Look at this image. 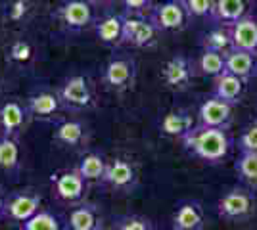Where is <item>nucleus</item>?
I'll return each mask as SVG.
<instances>
[{"label": "nucleus", "mask_w": 257, "mask_h": 230, "mask_svg": "<svg viewBox=\"0 0 257 230\" xmlns=\"http://www.w3.org/2000/svg\"><path fill=\"white\" fill-rule=\"evenodd\" d=\"M182 144L194 157L209 165L223 163L234 148V140L228 134V131L202 127V125H196L192 131L182 138Z\"/></svg>", "instance_id": "obj_1"}, {"label": "nucleus", "mask_w": 257, "mask_h": 230, "mask_svg": "<svg viewBox=\"0 0 257 230\" xmlns=\"http://www.w3.org/2000/svg\"><path fill=\"white\" fill-rule=\"evenodd\" d=\"M255 207L257 201L255 196L251 194L249 188H242L236 186L232 190H228L225 196L219 199V205H217V211H219V217L225 220H246L249 217L255 215Z\"/></svg>", "instance_id": "obj_2"}, {"label": "nucleus", "mask_w": 257, "mask_h": 230, "mask_svg": "<svg viewBox=\"0 0 257 230\" xmlns=\"http://www.w3.org/2000/svg\"><path fill=\"white\" fill-rule=\"evenodd\" d=\"M148 18L160 33H173L186 27L190 14L186 10L184 0H165L152 8Z\"/></svg>", "instance_id": "obj_3"}, {"label": "nucleus", "mask_w": 257, "mask_h": 230, "mask_svg": "<svg viewBox=\"0 0 257 230\" xmlns=\"http://www.w3.org/2000/svg\"><path fill=\"white\" fill-rule=\"evenodd\" d=\"M137 79V62L127 54H113L102 71V81L109 90L123 92L135 85Z\"/></svg>", "instance_id": "obj_4"}, {"label": "nucleus", "mask_w": 257, "mask_h": 230, "mask_svg": "<svg viewBox=\"0 0 257 230\" xmlns=\"http://www.w3.org/2000/svg\"><path fill=\"white\" fill-rule=\"evenodd\" d=\"M123 44H131L135 48H150L156 43L160 31L154 27L150 18L123 14Z\"/></svg>", "instance_id": "obj_5"}, {"label": "nucleus", "mask_w": 257, "mask_h": 230, "mask_svg": "<svg viewBox=\"0 0 257 230\" xmlns=\"http://www.w3.org/2000/svg\"><path fill=\"white\" fill-rule=\"evenodd\" d=\"M161 75H163L165 85L171 90H186L198 73H196L192 58L184 54H175L165 62V66L161 69Z\"/></svg>", "instance_id": "obj_6"}, {"label": "nucleus", "mask_w": 257, "mask_h": 230, "mask_svg": "<svg viewBox=\"0 0 257 230\" xmlns=\"http://www.w3.org/2000/svg\"><path fill=\"white\" fill-rule=\"evenodd\" d=\"M56 14H58V20L71 31H79L94 20L92 4L88 0H62L58 4Z\"/></svg>", "instance_id": "obj_7"}, {"label": "nucleus", "mask_w": 257, "mask_h": 230, "mask_svg": "<svg viewBox=\"0 0 257 230\" xmlns=\"http://www.w3.org/2000/svg\"><path fill=\"white\" fill-rule=\"evenodd\" d=\"M232 108L223 100L209 96L198 110V125L202 127H211V129H225L232 125Z\"/></svg>", "instance_id": "obj_8"}, {"label": "nucleus", "mask_w": 257, "mask_h": 230, "mask_svg": "<svg viewBox=\"0 0 257 230\" xmlns=\"http://www.w3.org/2000/svg\"><path fill=\"white\" fill-rule=\"evenodd\" d=\"M102 182L119 192H131V190H135L137 182H139L137 169L127 159L115 157V159L107 161L106 175L102 178Z\"/></svg>", "instance_id": "obj_9"}, {"label": "nucleus", "mask_w": 257, "mask_h": 230, "mask_svg": "<svg viewBox=\"0 0 257 230\" xmlns=\"http://www.w3.org/2000/svg\"><path fill=\"white\" fill-rule=\"evenodd\" d=\"M43 203V197L41 194H35V192H18V194H12L6 199V215L12 220H18V222H27L29 219H33L41 209Z\"/></svg>", "instance_id": "obj_10"}, {"label": "nucleus", "mask_w": 257, "mask_h": 230, "mask_svg": "<svg viewBox=\"0 0 257 230\" xmlns=\"http://www.w3.org/2000/svg\"><path fill=\"white\" fill-rule=\"evenodd\" d=\"M52 184L56 196L60 197L62 201H67V203H75V201L83 199V196H85L86 182L85 178L77 173V169L62 171V173L54 175Z\"/></svg>", "instance_id": "obj_11"}, {"label": "nucleus", "mask_w": 257, "mask_h": 230, "mask_svg": "<svg viewBox=\"0 0 257 230\" xmlns=\"http://www.w3.org/2000/svg\"><path fill=\"white\" fill-rule=\"evenodd\" d=\"M232 48L257 54V14H247L242 20L230 23Z\"/></svg>", "instance_id": "obj_12"}, {"label": "nucleus", "mask_w": 257, "mask_h": 230, "mask_svg": "<svg viewBox=\"0 0 257 230\" xmlns=\"http://www.w3.org/2000/svg\"><path fill=\"white\" fill-rule=\"evenodd\" d=\"M58 96L71 108H86L92 100V90H90L88 81L83 75H71L67 77L64 85L60 87Z\"/></svg>", "instance_id": "obj_13"}, {"label": "nucleus", "mask_w": 257, "mask_h": 230, "mask_svg": "<svg viewBox=\"0 0 257 230\" xmlns=\"http://www.w3.org/2000/svg\"><path fill=\"white\" fill-rule=\"evenodd\" d=\"M27 119V108L22 106L18 100H8L0 106V131L4 136L16 138L23 131Z\"/></svg>", "instance_id": "obj_14"}, {"label": "nucleus", "mask_w": 257, "mask_h": 230, "mask_svg": "<svg viewBox=\"0 0 257 230\" xmlns=\"http://www.w3.org/2000/svg\"><path fill=\"white\" fill-rule=\"evenodd\" d=\"M205 213L198 201H182L173 215V230H204Z\"/></svg>", "instance_id": "obj_15"}, {"label": "nucleus", "mask_w": 257, "mask_h": 230, "mask_svg": "<svg viewBox=\"0 0 257 230\" xmlns=\"http://www.w3.org/2000/svg\"><path fill=\"white\" fill-rule=\"evenodd\" d=\"M225 71L240 77L244 83L257 75V54L246 50H228L225 54Z\"/></svg>", "instance_id": "obj_16"}, {"label": "nucleus", "mask_w": 257, "mask_h": 230, "mask_svg": "<svg viewBox=\"0 0 257 230\" xmlns=\"http://www.w3.org/2000/svg\"><path fill=\"white\" fill-rule=\"evenodd\" d=\"M251 0H215V8L209 22L213 25H230L251 14Z\"/></svg>", "instance_id": "obj_17"}, {"label": "nucleus", "mask_w": 257, "mask_h": 230, "mask_svg": "<svg viewBox=\"0 0 257 230\" xmlns=\"http://www.w3.org/2000/svg\"><path fill=\"white\" fill-rule=\"evenodd\" d=\"M244 90H246V83L240 77L225 71L213 79V94L211 96L223 100L230 106H236V104H240V100L244 96Z\"/></svg>", "instance_id": "obj_18"}, {"label": "nucleus", "mask_w": 257, "mask_h": 230, "mask_svg": "<svg viewBox=\"0 0 257 230\" xmlns=\"http://www.w3.org/2000/svg\"><path fill=\"white\" fill-rule=\"evenodd\" d=\"M123 14H106L94 23L96 39L106 46L123 44Z\"/></svg>", "instance_id": "obj_19"}, {"label": "nucleus", "mask_w": 257, "mask_h": 230, "mask_svg": "<svg viewBox=\"0 0 257 230\" xmlns=\"http://www.w3.org/2000/svg\"><path fill=\"white\" fill-rule=\"evenodd\" d=\"M194 127H196V123H194L192 113L186 110L169 111V113H165V117L160 123V131L163 134L173 136V138H181V140L192 131Z\"/></svg>", "instance_id": "obj_20"}, {"label": "nucleus", "mask_w": 257, "mask_h": 230, "mask_svg": "<svg viewBox=\"0 0 257 230\" xmlns=\"http://www.w3.org/2000/svg\"><path fill=\"white\" fill-rule=\"evenodd\" d=\"M60 96L52 90H37L27 98V113L33 117H50L60 110Z\"/></svg>", "instance_id": "obj_21"}, {"label": "nucleus", "mask_w": 257, "mask_h": 230, "mask_svg": "<svg viewBox=\"0 0 257 230\" xmlns=\"http://www.w3.org/2000/svg\"><path fill=\"white\" fill-rule=\"evenodd\" d=\"M107 161L104 159V155H100L96 152L85 153L81 157V161L77 165V173L85 178V182H102V178L106 175Z\"/></svg>", "instance_id": "obj_22"}, {"label": "nucleus", "mask_w": 257, "mask_h": 230, "mask_svg": "<svg viewBox=\"0 0 257 230\" xmlns=\"http://www.w3.org/2000/svg\"><path fill=\"white\" fill-rule=\"evenodd\" d=\"M200 44H202L204 50H213V52L226 54L228 50H232V37H230L228 25H213L207 33L202 35Z\"/></svg>", "instance_id": "obj_23"}, {"label": "nucleus", "mask_w": 257, "mask_h": 230, "mask_svg": "<svg viewBox=\"0 0 257 230\" xmlns=\"http://www.w3.org/2000/svg\"><path fill=\"white\" fill-rule=\"evenodd\" d=\"M67 228L69 230H100L102 222L98 219L96 209L92 205H79L71 209L67 217Z\"/></svg>", "instance_id": "obj_24"}, {"label": "nucleus", "mask_w": 257, "mask_h": 230, "mask_svg": "<svg viewBox=\"0 0 257 230\" xmlns=\"http://www.w3.org/2000/svg\"><path fill=\"white\" fill-rule=\"evenodd\" d=\"M196 66V73L204 77H219L225 73V54L221 52H213V50H204L198 56V60H194Z\"/></svg>", "instance_id": "obj_25"}, {"label": "nucleus", "mask_w": 257, "mask_h": 230, "mask_svg": "<svg viewBox=\"0 0 257 230\" xmlns=\"http://www.w3.org/2000/svg\"><path fill=\"white\" fill-rule=\"evenodd\" d=\"M85 138V125L77 119H65L54 129V140L64 146H79Z\"/></svg>", "instance_id": "obj_26"}, {"label": "nucleus", "mask_w": 257, "mask_h": 230, "mask_svg": "<svg viewBox=\"0 0 257 230\" xmlns=\"http://www.w3.org/2000/svg\"><path fill=\"white\" fill-rule=\"evenodd\" d=\"M20 167V148L16 138L12 136H0V171L12 173Z\"/></svg>", "instance_id": "obj_27"}, {"label": "nucleus", "mask_w": 257, "mask_h": 230, "mask_svg": "<svg viewBox=\"0 0 257 230\" xmlns=\"http://www.w3.org/2000/svg\"><path fill=\"white\" fill-rule=\"evenodd\" d=\"M234 167L240 180L249 190H257V153H242Z\"/></svg>", "instance_id": "obj_28"}, {"label": "nucleus", "mask_w": 257, "mask_h": 230, "mask_svg": "<svg viewBox=\"0 0 257 230\" xmlns=\"http://www.w3.org/2000/svg\"><path fill=\"white\" fill-rule=\"evenodd\" d=\"M23 230H60V220L50 211H39L33 219L23 222Z\"/></svg>", "instance_id": "obj_29"}, {"label": "nucleus", "mask_w": 257, "mask_h": 230, "mask_svg": "<svg viewBox=\"0 0 257 230\" xmlns=\"http://www.w3.org/2000/svg\"><path fill=\"white\" fill-rule=\"evenodd\" d=\"M113 230H154L152 222L140 215H123L115 220Z\"/></svg>", "instance_id": "obj_30"}, {"label": "nucleus", "mask_w": 257, "mask_h": 230, "mask_svg": "<svg viewBox=\"0 0 257 230\" xmlns=\"http://www.w3.org/2000/svg\"><path fill=\"white\" fill-rule=\"evenodd\" d=\"M238 148L242 153H257V121L242 131L238 138Z\"/></svg>", "instance_id": "obj_31"}, {"label": "nucleus", "mask_w": 257, "mask_h": 230, "mask_svg": "<svg viewBox=\"0 0 257 230\" xmlns=\"http://www.w3.org/2000/svg\"><path fill=\"white\" fill-rule=\"evenodd\" d=\"M190 18H207L211 20L215 8V0H184Z\"/></svg>", "instance_id": "obj_32"}, {"label": "nucleus", "mask_w": 257, "mask_h": 230, "mask_svg": "<svg viewBox=\"0 0 257 230\" xmlns=\"http://www.w3.org/2000/svg\"><path fill=\"white\" fill-rule=\"evenodd\" d=\"M125 14L144 16V12H150L154 8V0H119Z\"/></svg>", "instance_id": "obj_33"}, {"label": "nucleus", "mask_w": 257, "mask_h": 230, "mask_svg": "<svg viewBox=\"0 0 257 230\" xmlns=\"http://www.w3.org/2000/svg\"><path fill=\"white\" fill-rule=\"evenodd\" d=\"M31 54V48H29V44L23 43V41H18V43H14L12 46V58L14 60H18V62H23V60H27Z\"/></svg>", "instance_id": "obj_34"}, {"label": "nucleus", "mask_w": 257, "mask_h": 230, "mask_svg": "<svg viewBox=\"0 0 257 230\" xmlns=\"http://www.w3.org/2000/svg\"><path fill=\"white\" fill-rule=\"evenodd\" d=\"M6 199H8V197L0 192V217H4V215H6Z\"/></svg>", "instance_id": "obj_35"}, {"label": "nucleus", "mask_w": 257, "mask_h": 230, "mask_svg": "<svg viewBox=\"0 0 257 230\" xmlns=\"http://www.w3.org/2000/svg\"><path fill=\"white\" fill-rule=\"evenodd\" d=\"M90 4H109V2H113V0H88Z\"/></svg>", "instance_id": "obj_36"}, {"label": "nucleus", "mask_w": 257, "mask_h": 230, "mask_svg": "<svg viewBox=\"0 0 257 230\" xmlns=\"http://www.w3.org/2000/svg\"><path fill=\"white\" fill-rule=\"evenodd\" d=\"M100 230H106V228H104V226H102V228H100Z\"/></svg>", "instance_id": "obj_37"}, {"label": "nucleus", "mask_w": 257, "mask_h": 230, "mask_svg": "<svg viewBox=\"0 0 257 230\" xmlns=\"http://www.w3.org/2000/svg\"><path fill=\"white\" fill-rule=\"evenodd\" d=\"M255 121H257V119H255Z\"/></svg>", "instance_id": "obj_38"}]
</instances>
